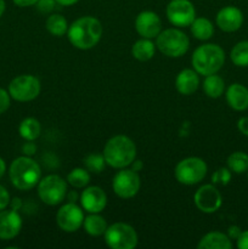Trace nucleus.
<instances>
[{
	"mask_svg": "<svg viewBox=\"0 0 248 249\" xmlns=\"http://www.w3.org/2000/svg\"><path fill=\"white\" fill-rule=\"evenodd\" d=\"M231 180V170L229 168H219L218 170L214 172V174L212 175V181L213 184L216 185H223V186H226V185L230 182Z\"/></svg>",
	"mask_w": 248,
	"mask_h": 249,
	"instance_id": "7c9ffc66",
	"label": "nucleus"
},
{
	"mask_svg": "<svg viewBox=\"0 0 248 249\" xmlns=\"http://www.w3.org/2000/svg\"><path fill=\"white\" fill-rule=\"evenodd\" d=\"M135 28L139 36L142 38H157V36L162 31V22L156 12L142 11L136 16Z\"/></svg>",
	"mask_w": 248,
	"mask_h": 249,
	"instance_id": "4468645a",
	"label": "nucleus"
},
{
	"mask_svg": "<svg viewBox=\"0 0 248 249\" xmlns=\"http://www.w3.org/2000/svg\"><path fill=\"white\" fill-rule=\"evenodd\" d=\"M247 173H248V170H247Z\"/></svg>",
	"mask_w": 248,
	"mask_h": 249,
	"instance_id": "49530a36",
	"label": "nucleus"
},
{
	"mask_svg": "<svg viewBox=\"0 0 248 249\" xmlns=\"http://www.w3.org/2000/svg\"><path fill=\"white\" fill-rule=\"evenodd\" d=\"M56 0H38L36 2V9L41 12V14H49L55 7Z\"/></svg>",
	"mask_w": 248,
	"mask_h": 249,
	"instance_id": "2f4dec72",
	"label": "nucleus"
},
{
	"mask_svg": "<svg viewBox=\"0 0 248 249\" xmlns=\"http://www.w3.org/2000/svg\"><path fill=\"white\" fill-rule=\"evenodd\" d=\"M67 181L75 189H83L90 182V174L83 168H75L67 175Z\"/></svg>",
	"mask_w": 248,
	"mask_h": 249,
	"instance_id": "c85d7f7f",
	"label": "nucleus"
},
{
	"mask_svg": "<svg viewBox=\"0 0 248 249\" xmlns=\"http://www.w3.org/2000/svg\"><path fill=\"white\" fill-rule=\"evenodd\" d=\"M131 164H133V170H135V172H139V170H141L142 169V162H141V160H134V162L131 163Z\"/></svg>",
	"mask_w": 248,
	"mask_h": 249,
	"instance_id": "79ce46f5",
	"label": "nucleus"
},
{
	"mask_svg": "<svg viewBox=\"0 0 248 249\" xmlns=\"http://www.w3.org/2000/svg\"><path fill=\"white\" fill-rule=\"evenodd\" d=\"M226 101L235 111H245L248 108V89L242 84H231L226 90Z\"/></svg>",
	"mask_w": 248,
	"mask_h": 249,
	"instance_id": "a211bd4d",
	"label": "nucleus"
},
{
	"mask_svg": "<svg viewBox=\"0 0 248 249\" xmlns=\"http://www.w3.org/2000/svg\"><path fill=\"white\" fill-rule=\"evenodd\" d=\"M243 23V14L235 6H225L216 14V24L224 32H236Z\"/></svg>",
	"mask_w": 248,
	"mask_h": 249,
	"instance_id": "dca6fc26",
	"label": "nucleus"
},
{
	"mask_svg": "<svg viewBox=\"0 0 248 249\" xmlns=\"http://www.w3.org/2000/svg\"><path fill=\"white\" fill-rule=\"evenodd\" d=\"M80 203L88 213H100L107 204V196L99 186L87 187L80 195Z\"/></svg>",
	"mask_w": 248,
	"mask_h": 249,
	"instance_id": "2eb2a0df",
	"label": "nucleus"
},
{
	"mask_svg": "<svg viewBox=\"0 0 248 249\" xmlns=\"http://www.w3.org/2000/svg\"><path fill=\"white\" fill-rule=\"evenodd\" d=\"M56 221L61 230L65 232H74L83 225L84 214L77 204L70 202L58 209L56 214Z\"/></svg>",
	"mask_w": 248,
	"mask_h": 249,
	"instance_id": "ddd939ff",
	"label": "nucleus"
},
{
	"mask_svg": "<svg viewBox=\"0 0 248 249\" xmlns=\"http://www.w3.org/2000/svg\"><path fill=\"white\" fill-rule=\"evenodd\" d=\"M199 85V77L196 71L182 70L175 80L177 90L182 95H192Z\"/></svg>",
	"mask_w": 248,
	"mask_h": 249,
	"instance_id": "6ab92c4d",
	"label": "nucleus"
},
{
	"mask_svg": "<svg viewBox=\"0 0 248 249\" xmlns=\"http://www.w3.org/2000/svg\"><path fill=\"white\" fill-rule=\"evenodd\" d=\"M191 33L198 40H208L214 34L213 23L206 17L195 18L191 23Z\"/></svg>",
	"mask_w": 248,
	"mask_h": 249,
	"instance_id": "412c9836",
	"label": "nucleus"
},
{
	"mask_svg": "<svg viewBox=\"0 0 248 249\" xmlns=\"http://www.w3.org/2000/svg\"><path fill=\"white\" fill-rule=\"evenodd\" d=\"M228 168L231 172L236 173V174H242V173L248 170V155L245 152H237L231 153L228 157Z\"/></svg>",
	"mask_w": 248,
	"mask_h": 249,
	"instance_id": "bb28decb",
	"label": "nucleus"
},
{
	"mask_svg": "<svg viewBox=\"0 0 248 249\" xmlns=\"http://www.w3.org/2000/svg\"><path fill=\"white\" fill-rule=\"evenodd\" d=\"M237 128L241 131V134L248 136V117H242L237 122Z\"/></svg>",
	"mask_w": 248,
	"mask_h": 249,
	"instance_id": "c9c22d12",
	"label": "nucleus"
},
{
	"mask_svg": "<svg viewBox=\"0 0 248 249\" xmlns=\"http://www.w3.org/2000/svg\"><path fill=\"white\" fill-rule=\"evenodd\" d=\"M192 66L198 74H215L225 62V53L216 44H204L198 46L192 55Z\"/></svg>",
	"mask_w": 248,
	"mask_h": 249,
	"instance_id": "20e7f679",
	"label": "nucleus"
},
{
	"mask_svg": "<svg viewBox=\"0 0 248 249\" xmlns=\"http://www.w3.org/2000/svg\"><path fill=\"white\" fill-rule=\"evenodd\" d=\"M22 219L17 211H0V240H12L19 233Z\"/></svg>",
	"mask_w": 248,
	"mask_h": 249,
	"instance_id": "f3484780",
	"label": "nucleus"
},
{
	"mask_svg": "<svg viewBox=\"0 0 248 249\" xmlns=\"http://www.w3.org/2000/svg\"><path fill=\"white\" fill-rule=\"evenodd\" d=\"M5 170H6V164H5V162L2 158H0V178L4 175Z\"/></svg>",
	"mask_w": 248,
	"mask_h": 249,
	"instance_id": "c03bdc74",
	"label": "nucleus"
},
{
	"mask_svg": "<svg viewBox=\"0 0 248 249\" xmlns=\"http://www.w3.org/2000/svg\"><path fill=\"white\" fill-rule=\"evenodd\" d=\"M17 6L19 7H27L32 6V5H35L38 2V0H12Z\"/></svg>",
	"mask_w": 248,
	"mask_h": 249,
	"instance_id": "58836bf2",
	"label": "nucleus"
},
{
	"mask_svg": "<svg viewBox=\"0 0 248 249\" xmlns=\"http://www.w3.org/2000/svg\"><path fill=\"white\" fill-rule=\"evenodd\" d=\"M78 0H56V2L60 5H62V6H71V5L75 4Z\"/></svg>",
	"mask_w": 248,
	"mask_h": 249,
	"instance_id": "a19ab883",
	"label": "nucleus"
},
{
	"mask_svg": "<svg viewBox=\"0 0 248 249\" xmlns=\"http://www.w3.org/2000/svg\"><path fill=\"white\" fill-rule=\"evenodd\" d=\"M236 242H237V248L248 249V231H242Z\"/></svg>",
	"mask_w": 248,
	"mask_h": 249,
	"instance_id": "f704fd0d",
	"label": "nucleus"
},
{
	"mask_svg": "<svg viewBox=\"0 0 248 249\" xmlns=\"http://www.w3.org/2000/svg\"><path fill=\"white\" fill-rule=\"evenodd\" d=\"M241 232H242V231H241V229L238 228V226H230L228 230V236L230 240H237V238L240 237Z\"/></svg>",
	"mask_w": 248,
	"mask_h": 249,
	"instance_id": "e433bc0d",
	"label": "nucleus"
},
{
	"mask_svg": "<svg viewBox=\"0 0 248 249\" xmlns=\"http://www.w3.org/2000/svg\"><path fill=\"white\" fill-rule=\"evenodd\" d=\"M5 11V0H0V17L2 16Z\"/></svg>",
	"mask_w": 248,
	"mask_h": 249,
	"instance_id": "a18cd8bd",
	"label": "nucleus"
},
{
	"mask_svg": "<svg viewBox=\"0 0 248 249\" xmlns=\"http://www.w3.org/2000/svg\"><path fill=\"white\" fill-rule=\"evenodd\" d=\"M195 204L201 212L207 214L215 213L223 203L220 192L213 185H203L196 191L194 197Z\"/></svg>",
	"mask_w": 248,
	"mask_h": 249,
	"instance_id": "f8f14e48",
	"label": "nucleus"
},
{
	"mask_svg": "<svg viewBox=\"0 0 248 249\" xmlns=\"http://www.w3.org/2000/svg\"><path fill=\"white\" fill-rule=\"evenodd\" d=\"M9 94L16 101H32L40 94V82L34 75H18L10 83Z\"/></svg>",
	"mask_w": 248,
	"mask_h": 249,
	"instance_id": "1a4fd4ad",
	"label": "nucleus"
},
{
	"mask_svg": "<svg viewBox=\"0 0 248 249\" xmlns=\"http://www.w3.org/2000/svg\"><path fill=\"white\" fill-rule=\"evenodd\" d=\"M83 226L90 236L105 235L107 228H108L106 220L102 216L97 215V213H91L90 215H88L83 221Z\"/></svg>",
	"mask_w": 248,
	"mask_h": 249,
	"instance_id": "b1692460",
	"label": "nucleus"
},
{
	"mask_svg": "<svg viewBox=\"0 0 248 249\" xmlns=\"http://www.w3.org/2000/svg\"><path fill=\"white\" fill-rule=\"evenodd\" d=\"M140 177L133 169H123L117 173L112 181L114 194L121 198H131L140 190Z\"/></svg>",
	"mask_w": 248,
	"mask_h": 249,
	"instance_id": "9d476101",
	"label": "nucleus"
},
{
	"mask_svg": "<svg viewBox=\"0 0 248 249\" xmlns=\"http://www.w3.org/2000/svg\"><path fill=\"white\" fill-rule=\"evenodd\" d=\"M104 157L109 167L122 169L134 162L136 157V146L128 136L116 135L105 145Z\"/></svg>",
	"mask_w": 248,
	"mask_h": 249,
	"instance_id": "f03ea898",
	"label": "nucleus"
},
{
	"mask_svg": "<svg viewBox=\"0 0 248 249\" xmlns=\"http://www.w3.org/2000/svg\"><path fill=\"white\" fill-rule=\"evenodd\" d=\"M38 195L45 204L57 206L67 196V184L58 175H48L38 182Z\"/></svg>",
	"mask_w": 248,
	"mask_h": 249,
	"instance_id": "6e6552de",
	"label": "nucleus"
},
{
	"mask_svg": "<svg viewBox=\"0 0 248 249\" xmlns=\"http://www.w3.org/2000/svg\"><path fill=\"white\" fill-rule=\"evenodd\" d=\"M10 204H11V209H14V211H18V209L21 208V199L18 198L12 199V202L10 201Z\"/></svg>",
	"mask_w": 248,
	"mask_h": 249,
	"instance_id": "ea45409f",
	"label": "nucleus"
},
{
	"mask_svg": "<svg viewBox=\"0 0 248 249\" xmlns=\"http://www.w3.org/2000/svg\"><path fill=\"white\" fill-rule=\"evenodd\" d=\"M155 44L150 39L142 38L136 41L131 48V55L138 61L145 62V61L151 60L155 56Z\"/></svg>",
	"mask_w": 248,
	"mask_h": 249,
	"instance_id": "4be33fe9",
	"label": "nucleus"
},
{
	"mask_svg": "<svg viewBox=\"0 0 248 249\" xmlns=\"http://www.w3.org/2000/svg\"><path fill=\"white\" fill-rule=\"evenodd\" d=\"M41 131L40 123L35 118H26L21 122L18 126V133L24 140L34 141L39 138Z\"/></svg>",
	"mask_w": 248,
	"mask_h": 249,
	"instance_id": "393cba45",
	"label": "nucleus"
},
{
	"mask_svg": "<svg viewBox=\"0 0 248 249\" xmlns=\"http://www.w3.org/2000/svg\"><path fill=\"white\" fill-rule=\"evenodd\" d=\"M156 46L168 57H180L189 50V36L177 28H168L157 36Z\"/></svg>",
	"mask_w": 248,
	"mask_h": 249,
	"instance_id": "39448f33",
	"label": "nucleus"
},
{
	"mask_svg": "<svg viewBox=\"0 0 248 249\" xmlns=\"http://www.w3.org/2000/svg\"><path fill=\"white\" fill-rule=\"evenodd\" d=\"M198 249H231L232 243L228 235L221 232H209L199 240Z\"/></svg>",
	"mask_w": 248,
	"mask_h": 249,
	"instance_id": "aec40b11",
	"label": "nucleus"
},
{
	"mask_svg": "<svg viewBox=\"0 0 248 249\" xmlns=\"http://www.w3.org/2000/svg\"><path fill=\"white\" fill-rule=\"evenodd\" d=\"M67 197H68V201L72 202V203H74V202L77 201L78 195H77V192H75V191H71V192H68V194H67Z\"/></svg>",
	"mask_w": 248,
	"mask_h": 249,
	"instance_id": "37998d69",
	"label": "nucleus"
},
{
	"mask_svg": "<svg viewBox=\"0 0 248 249\" xmlns=\"http://www.w3.org/2000/svg\"><path fill=\"white\" fill-rule=\"evenodd\" d=\"M204 94L212 99H218L224 94L225 90V83L223 78L216 74L206 75V79L203 82Z\"/></svg>",
	"mask_w": 248,
	"mask_h": 249,
	"instance_id": "5701e85b",
	"label": "nucleus"
},
{
	"mask_svg": "<svg viewBox=\"0 0 248 249\" xmlns=\"http://www.w3.org/2000/svg\"><path fill=\"white\" fill-rule=\"evenodd\" d=\"M105 160L104 155H97V153H92V155H89L87 158L84 160V164L87 167V169L89 172L92 173H101L102 169L105 168Z\"/></svg>",
	"mask_w": 248,
	"mask_h": 249,
	"instance_id": "c756f323",
	"label": "nucleus"
},
{
	"mask_svg": "<svg viewBox=\"0 0 248 249\" xmlns=\"http://www.w3.org/2000/svg\"><path fill=\"white\" fill-rule=\"evenodd\" d=\"M167 17L177 27L191 26L196 18L194 4L190 0H172L167 6Z\"/></svg>",
	"mask_w": 248,
	"mask_h": 249,
	"instance_id": "9b49d317",
	"label": "nucleus"
},
{
	"mask_svg": "<svg viewBox=\"0 0 248 249\" xmlns=\"http://www.w3.org/2000/svg\"><path fill=\"white\" fill-rule=\"evenodd\" d=\"M231 61L237 67H248V40L240 41L232 48Z\"/></svg>",
	"mask_w": 248,
	"mask_h": 249,
	"instance_id": "cd10ccee",
	"label": "nucleus"
},
{
	"mask_svg": "<svg viewBox=\"0 0 248 249\" xmlns=\"http://www.w3.org/2000/svg\"><path fill=\"white\" fill-rule=\"evenodd\" d=\"M10 107V94L6 90L0 88V114L7 111Z\"/></svg>",
	"mask_w": 248,
	"mask_h": 249,
	"instance_id": "473e14b6",
	"label": "nucleus"
},
{
	"mask_svg": "<svg viewBox=\"0 0 248 249\" xmlns=\"http://www.w3.org/2000/svg\"><path fill=\"white\" fill-rule=\"evenodd\" d=\"M207 174V164L202 158L189 157L177 163L175 167V178L182 185L198 184Z\"/></svg>",
	"mask_w": 248,
	"mask_h": 249,
	"instance_id": "0eeeda50",
	"label": "nucleus"
},
{
	"mask_svg": "<svg viewBox=\"0 0 248 249\" xmlns=\"http://www.w3.org/2000/svg\"><path fill=\"white\" fill-rule=\"evenodd\" d=\"M105 242L112 249H133L138 246V233L128 224L116 223L107 228Z\"/></svg>",
	"mask_w": 248,
	"mask_h": 249,
	"instance_id": "423d86ee",
	"label": "nucleus"
},
{
	"mask_svg": "<svg viewBox=\"0 0 248 249\" xmlns=\"http://www.w3.org/2000/svg\"><path fill=\"white\" fill-rule=\"evenodd\" d=\"M102 24L97 18L84 16L75 19L68 27V39L74 48L89 50L100 41L102 36Z\"/></svg>",
	"mask_w": 248,
	"mask_h": 249,
	"instance_id": "f257e3e1",
	"label": "nucleus"
},
{
	"mask_svg": "<svg viewBox=\"0 0 248 249\" xmlns=\"http://www.w3.org/2000/svg\"><path fill=\"white\" fill-rule=\"evenodd\" d=\"M10 180L16 189L21 191L33 189L40 181V165L34 160L27 157H18L11 163L9 170Z\"/></svg>",
	"mask_w": 248,
	"mask_h": 249,
	"instance_id": "7ed1b4c3",
	"label": "nucleus"
},
{
	"mask_svg": "<svg viewBox=\"0 0 248 249\" xmlns=\"http://www.w3.org/2000/svg\"><path fill=\"white\" fill-rule=\"evenodd\" d=\"M46 29L50 34L55 36H62L67 33L68 31V23L67 19L62 16V15H51L48 17L45 23Z\"/></svg>",
	"mask_w": 248,
	"mask_h": 249,
	"instance_id": "a878e982",
	"label": "nucleus"
},
{
	"mask_svg": "<svg viewBox=\"0 0 248 249\" xmlns=\"http://www.w3.org/2000/svg\"><path fill=\"white\" fill-rule=\"evenodd\" d=\"M22 151H23V152L26 153L27 156H32V155H34V153H35L36 147H35V145H34L33 142H31V141H29V142L24 143L23 147H22Z\"/></svg>",
	"mask_w": 248,
	"mask_h": 249,
	"instance_id": "4c0bfd02",
	"label": "nucleus"
},
{
	"mask_svg": "<svg viewBox=\"0 0 248 249\" xmlns=\"http://www.w3.org/2000/svg\"><path fill=\"white\" fill-rule=\"evenodd\" d=\"M10 204V195L4 186L0 185V211H4Z\"/></svg>",
	"mask_w": 248,
	"mask_h": 249,
	"instance_id": "72a5a7b5",
	"label": "nucleus"
}]
</instances>
